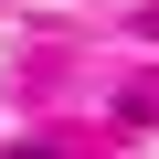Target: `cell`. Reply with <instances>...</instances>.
<instances>
[]
</instances>
